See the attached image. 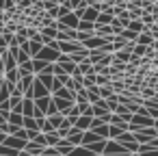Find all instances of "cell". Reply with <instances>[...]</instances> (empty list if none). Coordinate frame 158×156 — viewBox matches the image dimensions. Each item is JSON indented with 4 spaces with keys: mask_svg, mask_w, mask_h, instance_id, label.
Returning <instances> with one entry per match:
<instances>
[{
    "mask_svg": "<svg viewBox=\"0 0 158 156\" xmlns=\"http://www.w3.org/2000/svg\"><path fill=\"white\" fill-rule=\"evenodd\" d=\"M154 121L149 115H132V121H130V132H136V130H143V128H154Z\"/></svg>",
    "mask_w": 158,
    "mask_h": 156,
    "instance_id": "1",
    "label": "cell"
},
{
    "mask_svg": "<svg viewBox=\"0 0 158 156\" xmlns=\"http://www.w3.org/2000/svg\"><path fill=\"white\" fill-rule=\"evenodd\" d=\"M59 50H54V48H50V46H44L41 48V52L35 57V59H41V61H46V63H54L56 59H59Z\"/></svg>",
    "mask_w": 158,
    "mask_h": 156,
    "instance_id": "2",
    "label": "cell"
},
{
    "mask_svg": "<svg viewBox=\"0 0 158 156\" xmlns=\"http://www.w3.org/2000/svg\"><path fill=\"white\" fill-rule=\"evenodd\" d=\"M56 63H59V65L63 67V72H65V74H69V76H72V74L76 72V67H78V65L72 61V57H69V54H59Z\"/></svg>",
    "mask_w": 158,
    "mask_h": 156,
    "instance_id": "3",
    "label": "cell"
},
{
    "mask_svg": "<svg viewBox=\"0 0 158 156\" xmlns=\"http://www.w3.org/2000/svg\"><path fill=\"white\" fill-rule=\"evenodd\" d=\"M50 106H52V95H46V98H37V100H35V108H37L41 115H48Z\"/></svg>",
    "mask_w": 158,
    "mask_h": 156,
    "instance_id": "4",
    "label": "cell"
},
{
    "mask_svg": "<svg viewBox=\"0 0 158 156\" xmlns=\"http://www.w3.org/2000/svg\"><path fill=\"white\" fill-rule=\"evenodd\" d=\"M65 139H67V141H69L72 145H82V139H85V130H78V128L74 126V128L69 130V134H67Z\"/></svg>",
    "mask_w": 158,
    "mask_h": 156,
    "instance_id": "5",
    "label": "cell"
},
{
    "mask_svg": "<svg viewBox=\"0 0 158 156\" xmlns=\"http://www.w3.org/2000/svg\"><path fill=\"white\" fill-rule=\"evenodd\" d=\"M5 145H9V147H13V150L22 152V150H24V145H26V141H24V139H18V137H13V134H7Z\"/></svg>",
    "mask_w": 158,
    "mask_h": 156,
    "instance_id": "6",
    "label": "cell"
},
{
    "mask_svg": "<svg viewBox=\"0 0 158 156\" xmlns=\"http://www.w3.org/2000/svg\"><path fill=\"white\" fill-rule=\"evenodd\" d=\"M98 15H100V9H98V5H91V7H87L85 9V13H82V20H87V22H98Z\"/></svg>",
    "mask_w": 158,
    "mask_h": 156,
    "instance_id": "7",
    "label": "cell"
},
{
    "mask_svg": "<svg viewBox=\"0 0 158 156\" xmlns=\"http://www.w3.org/2000/svg\"><path fill=\"white\" fill-rule=\"evenodd\" d=\"M22 80V74H20V70L15 67V70H7L5 72V82L7 85H18Z\"/></svg>",
    "mask_w": 158,
    "mask_h": 156,
    "instance_id": "8",
    "label": "cell"
},
{
    "mask_svg": "<svg viewBox=\"0 0 158 156\" xmlns=\"http://www.w3.org/2000/svg\"><path fill=\"white\" fill-rule=\"evenodd\" d=\"M46 95H50V91L37 80V76H35V85H33V100H37V98H46Z\"/></svg>",
    "mask_w": 158,
    "mask_h": 156,
    "instance_id": "9",
    "label": "cell"
},
{
    "mask_svg": "<svg viewBox=\"0 0 158 156\" xmlns=\"http://www.w3.org/2000/svg\"><path fill=\"white\" fill-rule=\"evenodd\" d=\"M44 48V41L41 39H28V52H31V59H35Z\"/></svg>",
    "mask_w": 158,
    "mask_h": 156,
    "instance_id": "10",
    "label": "cell"
},
{
    "mask_svg": "<svg viewBox=\"0 0 158 156\" xmlns=\"http://www.w3.org/2000/svg\"><path fill=\"white\" fill-rule=\"evenodd\" d=\"M22 115L24 117H35V100L24 98V102H22Z\"/></svg>",
    "mask_w": 158,
    "mask_h": 156,
    "instance_id": "11",
    "label": "cell"
},
{
    "mask_svg": "<svg viewBox=\"0 0 158 156\" xmlns=\"http://www.w3.org/2000/svg\"><path fill=\"white\" fill-rule=\"evenodd\" d=\"M91 121H93V117H91V115H80V117L76 119V124H74V126H76L78 130H85V132H87V130L91 128Z\"/></svg>",
    "mask_w": 158,
    "mask_h": 156,
    "instance_id": "12",
    "label": "cell"
},
{
    "mask_svg": "<svg viewBox=\"0 0 158 156\" xmlns=\"http://www.w3.org/2000/svg\"><path fill=\"white\" fill-rule=\"evenodd\" d=\"M22 102H24V95H11L9 98V106L13 113H22Z\"/></svg>",
    "mask_w": 158,
    "mask_h": 156,
    "instance_id": "13",
    "label": "cell"
},
{
    "mask_svg": "<svg viewBox=\"0 0 158 156\" xmlns=\"http://www.w3.org/2000/svg\"><path fill=\"white\" fill-rule=\"evenodd\" d=\"M54 147L59 150V154H63V156H67V154H69V152H72V150H74L76 145H72V143H69L67 139H61V141H59V143H56Z\"/></svg>",
    "mask_w": 158,
    "mask_h": 156,
    "instance_id": "14",
    "label": "cell"
},
{
    "mask_svg": "<svg viewBox=\"0 0 158 156\" xmlns=\"http://www.w3.org/2000/svg\"><path fill=\"white\" fill-rule=\"evenodd\" d=\"M24 152H28V154H33V156H41V154H44V147H41V145H37L35 141H26Z\"/></svg>",
    "mask_w": 158,
    "mask_h": 156,
    "instance_id": "15",
    "label": "cell"
},
{
    "mask_svg": "<svg viewBox=\"0 0 158 156\" xmlns=\"http://www.w3.org/2000/svg\"><path fill=\"white\" fill-rule=\"evenodd\" d=\"M154 35L149 33V31H143L141 35H139V39H136V44H141V46H154Z\"/></svg>",
    "mask_w": 158,
    "mask_h": 156,
    "instance_id": "16",
    "label": "cell"
},
{
    "mask_svg": "<svg viewBox=\"0 0 158 156\" xmlns=\"http://www.w3.org/2000/svg\"><path fill=\"white\" fill-rule=\"evenodd\" d=\"M130 57H132V52H128V50H115L113 52V61H119V63H130Z\"/></svg>",
    "mask_w": 158,
    "mask_h": 156,
    "instance_id": "17",
    "label": "cell"
},
{
    "mask_svg": "<svg viewBox=\"0 0 158 156\" xmlns=\"http://www.w3.org/2000/svg\"><path fill=\"white\" fill-rule=\"evenodd\" d=\"M69 57H72V61L78 65V63H82V61H87V59H89V50H87V48H82V50H78V52H72Z\"/></svg>",
    "mask_w": 158,
    "mask_h": 156,
    "instance_id": "18",
    "label": "cell"
},
{
    "mask_svg": "<svg viewBox=\"0 0 158 156\" xmlns=\"http://www.w3.org/2000/svg\"><path fill=\"white\" fill-rule=\"evenodd\" d=\"M78 72L82 74V76H91V74H95L93 72V63L87 59V61H82V63H78Z\"/></svg>",
    "mask_w": 158,
    "mask_h": 156,
    "instance_id": "19",
    "label": "cell"
},
{
    "mask_svg": "<svg viewBox=\"0 0 158 156\" xmlns=\"http://www.w3.org/2000/svg\"><path fill=\"white\" fill-rule=\"evenodd\" d=\"M9 124H13V126H18V128H24V115L22 113H9V119H7Z\"/></svg>",
    "mask_w": 158,
    "mask_h": 156,
    "instance_id": "20",
    "label": "cell"
},
{
    "mask_svg": "<svg viewBox=\"0 0 158 156\" xmlns=\"http://www.w3.org/2000/svg\"><path fill=\"white\" fill-rule=\"evenodd\" d=\"M113 20H115V13H110V11H100L95 24H113Z\"/></svg>",
    "mask_w": 158,
    "mask_h": 156,
    "instance_id": "21",
    "label": "cell"
},
{
    "mask_svg": "<svg viewBox=\"0 0 158 156\" xmlns=\"http://www.w3.org/2000/svg\"><path fill=\"white\" fill-rule=\"evenodd\" d=\"M18 70H20V74H22V76L35 74V63H33V59H31V61H26V63H22V65H18Z\"/></svg>",
    "mask_w": 158,
    "mask_h": 156,
    "instance_id": "22",
    "label": "cell"
},
{
    "mask_svg": "<svg viewBox=\"0 0 158 156\" xmlns=\"http://www.w3.org/2000/svg\"><path fill=\"white\" fill-rule=\"evenodd\" d=\"M37 80L50 91V89H52V80H54V76H52V74H37Z\"/></svg>",
    "mask_w": 158,
    "mask_h": 156,
    "instance_id": "23",
    "label": "cell"
},
{
    "mask_svg": "<svg viewBox=\"0 0 158 156\" xmlns=\"http://www.w3.org/2000/svg\"><path fill=\"white\" fill-rule=\"evenodd\" d=\"M67 156H93V152H91V150H87L85 145H76Z\"/></svg>",
    "mask_w": 158,
    "mask_h": 156,
    "instance_id": "24",
    "label": "cell"
},
{
    "mask_svg": "<svg viewBox=\"0 0 158 156\" xmlns=\"http://www.w3.org/2000/svg\"><path fill=\"white\" fill-rule=\"evenodd\" d=\"M76 31H82V33H95V24H93V22H87V20H80Z\"/></svg>",
    "mask_w": 158,
    "mask_h": 156,
    "instance_id": "25",
    "label": "cell"
},
{
    "mask_svg": "<svg viewBox=\"0 0 158 156\" xmlns=\"http://www.w3.org/2000/svg\"><path fill=\"white\" fill-rule=\"evenodd\" d=\"M117 35H121L126 41H132V44H136V39H139V33H134V31H130V28H123V31L117 33Z\"/></svg>",
    "mask_w": 158,
    "mask_h": 156,
    "instance_id": "26",
    "label": "cell"
},
{
    "mask_svg": "<svg viewBox=\"0 0 158 156\" xmlns=\"http://www.w3.org/2000/svg\"><path fill=\"white\" fill-rule=\"evenodd\" d=\"M128 28H130V31H134V33H139V35H141L143 31H147V28H145V24H143L141 20H130Z\"/></svg>",
    "mask_w": 158,
    "mask_h": 156,
    "instance_id": "27",
    "label": "cell"
},
{
    "mask_svg": "<svg viewBox=\"0 0 158 156\" xmlns=\"http://www.w3.org/2000/svg\"><path fill=\"white\" fill-rule=\"evenodd\" d=\"M63 119H65V117H63L61 113H54V115H48V121H50V126H52L54 130H56V128H59V126L63 124Z\"/></svg>",
    "mask_w": 158,
    "mask_h": 156,
    "instance_id": "28",
    "label": "cell"
},
{
    "mask_svg": "<svg viewBox=\"0 0 158 156\" xmlns=\"http://www.w3.org/2000/svg\"><path fill=\"white\" fill-rule=\"evenodd\" d=\"M24 128H26V130L41 132V130H39V124H37V119H35V117H24Z\"/></svg>",
    "mask_w": 158,
    "mask_h": 156,
    "instance_id": "29",
    "label": "cell"
},
{
    "mask_svg": "<svg viewBox=\"0 0 158 156\" xmlns=\"http://www.w3.org/2000/svg\"><path fill=\"white\" fill-rule=\"evenodd\" d=\"M98 93H100V98H102V100H108L110 95H115V91H113V87H110V85H106V87H98Z\"/></svg>",
    "mask_w": 158,
    "mask_h": 156,
    "instance_id": "30",
    "label": "cell"
},
{
    "mask_svg": "<svg viewBox=\"0 0 158 156\" xmlns=\"http://www.w3.org/2000/svg\"><path fill=\"white\" fill-rule=\"evenodd\" d=\"M82 85H85L87 89L98 87V76H95V74H91V76H82Z\"/></svg>",
    "mask_w": 158,
    "mask_h": 156,
    "instance_id": "31",
    "label": "cell"
},
{
    "mask_svg": "<svg viewBox=\"0 0 158 156\" xmlns=\"http://www.w3.org/2000/svg\"><path fill=\"white\" fill-rule=\"evenodd\" d=\"M106 106H108V111H110V113H115V111L119 108V98H117V93H115V95H110V98L106 100Z\"/></svg>",
    "mask_w": 158,
    "mask_h": 156,
    "instance_id": "32",
    "label": "cell"
},
{
    "mask_svg": "<svg viewBox=\"0 0 158 156\" xmlns=\"http://www.w3.org/2000/svg\"><path fill=\"white\" fill-rule=\"evenodd\" d=\"M141 22L145 24V28H152V26L156 24V15H152V13H143V18H141Z\"/></svg>",
    "mask_w": 158,
    "mask_h": 156,
    "instance_id": "33",
    "label": "cell"
},
{
    "mask_svg": "<svg viewBox=\"0 0 158 156\" xmlns=\"http://www.w3.org/2000/svg\"><path fill=\"white\" fill-rule=\"evenodd\" d=\"M149 48H152V46H141V44H136L134 50H132V54H136V57H147Z\"/></svg>",
    "mask_w": 158,
    "mask_h": 156,
    "instance_id": "34",
    "label": "cell"
},
{
    "mask_svg": "<svg viewBox=\"0 0 158 156\" xmlns=\"http://www.w3.org/2000/svg\"><path fill=\"white\" fill-rule=\"evenodd\" d=\"M76 102H89V91H87V87H82V89L76 91Z\"/></svg>",
    "mask_w": 158,
    "mask_h": 156,
    "instance_id": "35",
    "label": "cell"
},
{
    "mask_svg": "<svg viewBox=\"0 0 158 156\" xmlns=\"http://www.w3.org/2000/svg\"><path fill=\"white\" fill-rule=\"evenodd\" d=\"M31 141H35V143H37V145H41V147H48V139H46V134H44V132H37Z\"/></svg>",
    "mask_w": 158,
    "mask_h": 156,
    "instance_id": "36",
    "label": "cell"
},
{
    "mask_svg": "<svg viewBox=\"0 0 158 156\" xmlns=\"http://www.w3.org/2000/svg\"><path fill=\"white\" fill-rule=\"evenodd\" d=\"M46 139H48V145H56V143L61 141V137H59V132H56V130L46 132Z\"/></svg>",
    "mask_w": 158,
    "mask_h": 156,
    "instance_id": "37",
    "label": "cell"
},
{
    "mask_svg": "<svg viewBox=\"0 0 158 156\" xmlns=\"http://www.w3.org/2000/svg\"><path fill=\"white\" fill-rule=\"evenodd\" d=\"M141 156H158V150H147V152H143Z\"/></svg>",
    "mask_w": 158,
    "mask_h": 156,
    "instance_id": "38",
    "label": "cell"
},
{
    "mask_svg": "<svg viewBox=\"0 0 158 156\" xmlns=\"http://www.w3.org/2000/svg\"><path fill=\"white\" fill-rule=\"evenodd\" d=\"M5 7H7V0H0V9L5 11Z\"/></svg>",
    "mask_w": 158,
    "mask_h": 156,
    "instance_id": "39",
    "label": "cell"
},
{
    "mask_svg": "<svg viewBox=\"0 0 158 156\" xmlns=\"http://www.w3.org/2000/svg\"><path fill=\"white\" fill-rule=\"evenodd\" d=\"M5 139H7V134H2V132H0V145L5 143Z\"/></svg>",
    "mask_w": 158,
    "mask_h": 156,
    "instance_id": "40",
    "label": "cell"
},
{
    "mask_svg": "<svg viewBox=\"0 0 158 156\" xmlns=\"http://www.w3.org/2000/svg\"><path fill=\"white\" fill-rule=\"evenodd\" d=\"M98 2H102V0H89V5H98Z\"/></svg>",
    "mask_w": 158,
    "mask_h": 156,
    "instance_id": "41",
    "label": "cell"
},
{
    "mask_svg": "<svg viewBox=\"0 0 158 156\" xmlns=\"http://www.w3.org/2000/svg\"><path fill=\"white\" fill-rule=\"evenodd\" d=\"M123 2H130V0H123Z\"/></svg>",
    "mask_w": 158,
    "mask_h": 156,
    "instance_id": "42",
    "label": "cell"
},
{
    "mask_svg": "<svg viewBox=\"0 0 158 156\" xmlns=\"http://www.w3.org/2000/svg\"><path fill=\"white\" fill-rule=\"evenodd\" d=\"M0 35H2V33H0Z\"/></svg>",
    "mask_w": 158,
    "mask_h": 156,
    "instance_id": "43",
    "label": "cell"
}]
</instances>
